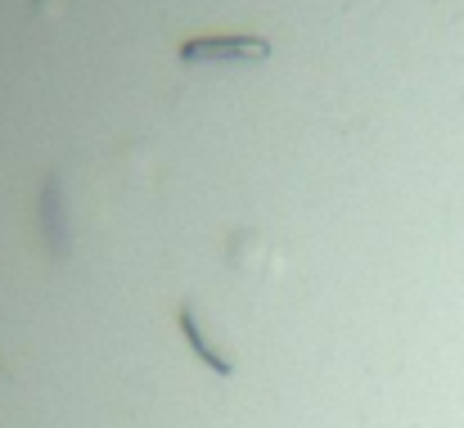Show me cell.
<instances>
[{
    "mask_svg": "<svg viewBox=\"0 0 464 428\" xmlns=\"http://www.w3.org/2000/svg\"><path fill=\"white\" fill-rule=\"evenodd\" d=\"M180 334L189 338V347L203 356V365H208V370H217V374H235V365H239V361H235V352L212 343V334H208V325H203V316H198V302H194V297L180 306Z\"/></svg>",
    "mask_w": 464,
    "mask_h": 428,
    "instance_id": "obj_2",
    "label": "cell"
},
{
    "mask_svg": "<svg viewBox=\"0 0 464 428\" xmlns=\"http://www.w3.org/2000/svg\"><path fill=\"white\" fill-rule=\"evenodd\" d=\"M176 59L185 68H217V63H266L271 59V41L266 36H244V32H226V36H189L176 45Z\"/></svg>",
    "mask_w": 464,
    "mask_h": 428,
    "instance_id": "obj_1",
    "label": "cell"
}]
</instances>
